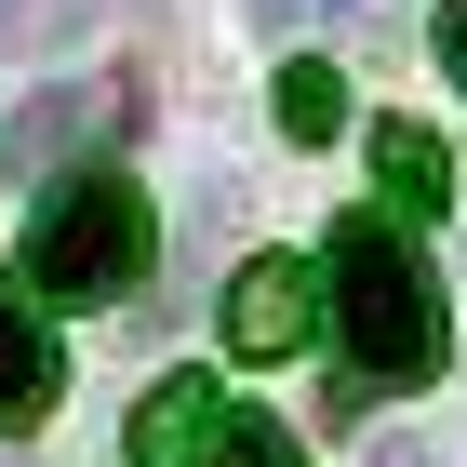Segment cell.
Masks as SVG:
<instances>
[{"label":"cell","instance_id":"1","mask_svg":"<svg viewBox=\"0 0 467 467\" xmlns=\"http://www.w3.org/2000/svg\"><path fill=\"white\" fill-rule=\"evenodd\" d=\"M321 294H334V348H348V388H428L454 360L441 321V267L414 254V214H348L321 241Z\"/></svg>","mask_w":467,"mask_h":467},{"label":"cell","instance_id":"2","mask_svg":"<svg viewBox=\"0 0 467 467\" xmlns=\"http://www.w3.org/2000/svg\"><path fill=\"white\" fill-rule=\"evenodd\" d=\"M147 254H161V227H147L134 174H54L27 214V294L40 307H120L147 281Z\"/></svg>","mask_w":467,"mask_h":467},{"label":"cell","instance_id":"3","mask_svg":"<svg viewBox=\"0 0 467 467\" xmlns=\"http://www.w3.org/2000/svg\"><path fill=\"white\" fill-rule=\"evenodd\" d=\"M307 334H321V281H307L294 254H254L241 281H227V348L241 360H294Z\"/></svg>","mask_w":467,"mask_h":467},{"label":"cell","instance_id":"4","mask_svg":"<svg viewBox=\"0 0 467 467\" xmlns=\"http://www.w3.org/2000/svg\"><path fill=\"white\" fill-rule=\"evenodd\" d=\"M214 441H227V400H214V374H161V388L134 400L120 454H134V467H214Z\"/></svg>","mask_w":467,"mask_h":467},{"label":"cell","instance_id":"5","mask_svg":"<svg viewBox=\"0 0 467 467\" xmlns=\"http://www.w3.org/2000/svg\"><path fill=\"white\" fill-rule=\"evenodd\" d=\"M120 108H134V94H108V80H54V94H27V108H14L0 161H27V174H67V147H94Z\"/></svg>","mask_w":467,"mask_h":467},{"label":"cell","instance_id":"6","mask_svg":"<svg viewBox=\"0 0 467 467\" xmlns=\"http://www.w3.org/2000/svg\"><path fill=\"white\" fill-rule=\"evenodd\" d=\"M54 414V334H40L27 294H0V441Z\"/></svg>","mask_w":467,"mask_h":467},{"label":"cell","instance_id":"7","mask_svg":"<svg viewBox=\"0 0 467 467\" xmlns=\"http://www.w3.org/2000/svg\"><path fill=\"white\" fill-rule=\"evenodd\" d=\"M374 201H388V214H414V227L454 201V161H441L428 120H388V134H374Z\"/></svg>","mask_w":467,"mask_h":467},{"label":"cell","instance_id":"8","mask_svg":"<svg viewBox=\"0 0 467 467\" xmlns=\"http://www.w3.org/2000/svg\"><path fill=\"white\" fill-rule=\"evenodd\" d=\"M267 108H281L294 147H321L334 120H348V80H334V67H281V94H267Z\"/></svg>","mask_w":467,"mask_h":467},{"label":"cell","instance_id":"9","mask_svg":"<svg viewBox=\"0 0 467 467\" xmlns=\"http://www.w3.org/2000/svg\"><path fill=\"white\" fill-rule=\"evenodd\" d=\"M214 467H307V441H294L281 414H227V441H214Z\"/></svg>","mask_w":467,"mask_h":467},{"label":"cell","instance_id":"10","mask_svg":"<svg viewBox=\"0 0 467 467\" xmlns=\"http://www.w3.org/2000/svg\"><path fill=\"white\" fill-rule=\"evenodd\" d=\"M441 67H454V94H467V0H441Z\"/></svg>","mask_w":467,"mask_h":467},{"label":"cell","instance_id":"11","mask_svg":"<svg viewBox=\"0 0 467 467\" xmlns=\"http://www.w3.org/2000/svg\"><path fill=\"white\" fill-rule=\"evenodd\" d=\"M254 14H267V27H307V14H334V0H254Z\"/></svg>","mask_w":467,"mask_h":467},{"label":"cell","instance_id":"12","mask_svg":"<svg viewBox=\"0 0 467 467\" xmlns=\"http://www.w3.org/2000/svg\"><path fill=\"white\" fill-rule=\"evenodd\" d=\"M374 467H441V454H428V441H388V454H374Z\"/></svg>","mask_w":467,"mask_h":467},{"label":"cell","instance_id":"13","mask_svg":"<svg viewBox=\"0 0 467 467\" xmlns=\"http://www.w3.org/2000/svg\"><path fill=\"white\" fill-rule=\"evenodd\" d=\"M0 467H14V454H0Z\"/></svg>","mask_w":467,"mask_h":467}]
</instances>
